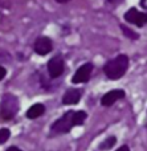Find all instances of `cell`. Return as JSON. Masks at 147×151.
Masks as SVG:
<instances>
[{
	"label": "cell",
	"instance_id": "4fadbf2b",
	"mask_svg": "<svg viewBox=\"0 0 147 151\" xmlns=\"http://www.w3.org/2000/svg\"><path fill=\"white\" fill-rule=\"evenodd\" d=\"M9 137H11V131L8 129H0V145L7 142Z\"/></svg>",
	"mask_w": 147,
	"mask_h": 151
},
{
	"label": "cell",
	"instance_id": "e0dca14e",
	"mask_svg": "<svg viewBox=\"0 0 147 151\" xmlns=\"http://www.w3.org/2000/svg\"><path fill=\"white\" fill-rule=\"evenodd\" d=\"M7 151H21L20 149H17V147H15V146H12V147H9Z\"/></svg>",
	"mask_w": 147,
	"mask_h": 151
},
{
	"label": "cell",
	"instance_id": "5b68a950",
	"mask_svg": "<svg viewBox=\"0 0 147 151\" xmlns=\"http://www.w3.org/2000/svg\"><path fill=\"white\" fill-rule=\"evenodd\" d=\"M48 73H49L50 78H58L65 70V63H64L62 57L61 56H54L48 61Z\"/></svg>",
	"mask_w": 147,
	"mask_h": 151
},
{
	"label": "cell",
	"instance_id": "52a82bcc",
	"mask_svg": "<svg viewBox=\"0 0 147 151\" xmlns=\"http://www.w3.org/2000/svg\"><path fill=\"white\" fill-rule=\"evenodd\" d=\"M52 49H53V42L47 36L37 37L33 44V50L40 56H47L48 53L52 52Z\"/></svg>",
	"mask_w": 147,
	"mask_h": 151
},
{
	"label": "cell",
	"instance_id": "ac0fdd59",
	"mask_svg": "<svg viewBox=\"0 0 147 151\" xmlns=\"http://www.w3.org/2000/svg\"><path fill=\"white\" fill-rule=\"evenodd\" d=\"M68 1H70V0H56V3H60V4H65Z\"/></svg>",
	"mask_w": 147,
	"mask_h": 151
},
{
	"label": "cell",
	"instance_id": "3957f363",
	"mask_svg": "<svg viewBox=\"0 0 147 151\" xmlns=\"http://www.w3.org/2000/svg\"><path fill=\"white\" fill-rule=\"evenodd\" d=\"M74 125V111H68L52 125V131L54 134H66L72 130Z\"/></svg>",
	"mask_w": 147,
	"mask_h": 151
},
{
	"label": "cell",
	"instance_id": "d6986e66",
	"mask_svg": "<svg viewBox=\"0 0 147 151\" xmlns=\"http://www.w3.org/2000/svg\"><path fill=\"white\" fill-rule=\"evenodd\" d=\"M109 3H115V1H118V0H108Z\"/></svg>",
	"mask_w": 147,
	"mask_h": 151
},
{
	"label": "cell",
	"instance_id": "2e32d148",
	"mask_svg": "<svg viewBox=\"0 0 147 151\" xmlns=\"http://www.w3.org/2000/svg\"><path fill=\"white\" fill-rule=\"evenodd\" d=\"M117 151H130V150H129V147L127 146H122V147H119Z\"/></svg>",
	"mask_w": 147,
	"mask_h": 151
},
{
	"label": "cell",
	"instance_id": "7c38bea8",
	"mask_svg": "<svg viewBox=\"0 0 147 151\" xmlns=\"http://www.w3.org/2000/svg\"><path fill=\"white\" fill-rule=\"evenodd\" d=\"M115 142H117V138H115V137H110V138H108L105 142H102V143L100 145V149H102V150H109V149H111V147L115 145Z\"/></svg>",
	"mask_w": 147,
	"mask_h": 151
},
{
	"label": "cell",
	"instance_id": "277c9868",
	"mask_svg": "<svg viewBox=\"0 0 147 151\" xmlns=\"http://www.w3.org/2000/svg\"><path fill=\"white\" fill-rule=\"evenodd\" d=\"M123 19L129 24H133L138 28H142L147 24V13L141 12L137 8H130L129 11H126L123 15Z\"/></svg>",
	"mask_w": 147,
	"mask_h": 151
},
{
	"label": "cell",
	"instance_id": "8fae6325",
	"mask_svg": "<svg viewBox=\"0 0 147 151\" xmlns=\"http://www.w3.org/2000/svg\"><path fill=\"white\" fill-rule=\"evenodd\" d=\"M119 27H121V29H122V33H123V36L127 37L130 41H135V40L139 39V33H137L135 31H133V29L129 28L127 25H125V24H121Z\"/></svg>",
	"mask_w": 147,
	"mask_h": 151
},
{
	"label": "cell",
	"instance_id": "ba28073f",
	"mask_svg": "<svg viewBox=\"0 0 147 151\" xmlns=\"http://www.w3.org/2000/svg\"><path fill=\"white\" fill-rule=\"evenodd\" d=\"M123 97H125V90H122V89H114V90H110L106 94H103V97L101 98V105L106 107L111 106L118 99H122Z\"/></svg>",
	"mask_w": 147,
	"mask_h": 151
},
{
	"label": "cell",
	"instance_id": "6da1fadb",
	"mask_svg": "<svg viewBox=\"0 0 147 151\" xmlns=\"http://www.w3.org/2000/svg\"><path fill=\"white\" fill-rule=\"evenodd\" d=\"M130 65V60L127 55H118L117 57L109 60L108 63L103 65V73L109 78V80H119L126 74L127 69Z\"/></svg>",
	"mask_w": 147,
	"mask_h": 151
},
{
	"label": "cell",
	"instance_id": "9c48e42d",
	"mask_svg": "<svg viewBox=\"0 0 147 151\" xmlns=\"http://www.w3.org/2000/svg\"><path fill=\"white\" fill-rule=\"evenodd\" d=\"M81 90L80 89H69V90L65 91L62 97V104L64 105H76L80 102L81 99Z\"/></svg>",
	"mask_w": 147,
	"mask_h": 151
},
{
	"label": "cell",
	"instance_id": "30bf717a",
	"mask_svg": "<svg viewBox=\"0 0 147 151\" xmlns=\"http://www.w3.org/2000/svg\"><path fill=\"white\" fill-rule=\"evenodd\" d=\"M45 113V106L42 104H34L27 110V118L29 119H36V118L41 117L42 114Z\"/></svg>",
	"mask_w": 147,
	"mask_h": 151
},
{
	"label": "cell",
	"instance_id": "8992f818",
	"mask_svg": "<svg viewBox=\"0 0 147 151\" xmlns=\"http://www.w3.org/2000/svg\"><path fill=\"white\" fill-rule=\"evenodd\" d=\"M93 72V64L92 63H86L84 65H81L78 69L76 70V73L72 77V82L73 83H84L87 82L90 80V76Z\"/></svg>",
	"mask_w": 147,
	"mask_h": 151
},
{
	"label": "cell",
	"instance_id": "5bb4252c",
	"mask_svg": "<svg viewBox=\"0 0 147 151\" xmlns=\"http://www.w3.org/2000/svg\"><path fill=\"white\" fill-rule=\"evenodd\" d=\"M5 74H7V70H5V68H3V66L0 65V81H1L3 78L5 77Z\"/></svg>",
	"mask_w": 147,
	"mask_h": 151
},
{
	"label": "cell",
	"instance_id": "9a60e30c",
	"mask_svg": "<svg viewBox=\"0 0 147 151\" xmlns=\"http://www.w3.org/2000/svg\"><path fill=\"white\" fill-rule=\"evenodd\" d=\"M141 5H142V8L147 9V0H141Z\"/></svg>",
	"mask_w": 147,
	"mask_h": 151
},
{
	"label": "cell",
	"instance_id": "7a4b0ae2",
	"mask_svg": "<svg viewBox=\"0 0 147 151\" xmlns=\"http://www.w3.org/2000/svg\"><path fill=\"white\" fill-rule=\"evenodd\" d=\"M19 111V101L13 94L7 93L3 96L0 102V115L3 119H11Z\"/></svg>",
	"mask_w": 147,
	"mask_h": 151
}]
</instances>
